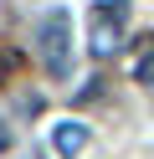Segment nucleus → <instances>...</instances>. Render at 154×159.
<instances>
[{
  "label": "nucleus",
  "mask_w": 154,
  "mask_h": 159,
  "mask_svg": "<svg viewBox=\"0 0 154 159\" xmlns=\"http://www.w3.org/2000/svg\"><path fill=\"white\" fill-rule=\"evenodd\" d=\"M36 57H41L51 82L72 77V16L67 11H46L36 21Z\"/></svg>",
  "instance_id": "nucleus-1"
},
{
  "label": "nucleus",
  "mask_w": 154,
  "mask_h": 159,
  "mask_svg": "<svg viewBox=\"0 0 154 159\" xmlns=\"http://www.w3.org/2000/svg\"><path fill=\"white\" fill-rule=\"evenodd\" d=\"M128 0H98L92 5V16H87V26H92V52L98 57H113L118 52V41H123V26H128Z\"/></svg>",
  "instance_id": "nucleus-2"
},
{
  "label": "nucleus",
  "mask_w": 154,
  "mask_h": 159,
  "mask_svg": "<svg viewBox=\"0 0 154 159\" xmlns=\"http://www.w3.org/2000/svg\"><path fill=\"white\" fill-rule=\"evenodd\" d=\"M51 144H57V154H62V159H77L82 149H87V128H82V123H57Z\"/></svg>",
  "instance_id": "nucleus-3"
},
{
  "label": "nucleus",
  "mask_w": 154,
  "mask_h": 159,
  "mask_svg": "<svg viewBox=\"0 0 154 159\" xmlns=\"http://www.w3.org/2000/svg\"><path fill=\"white\" fill-rule=\"evenodd\" d=\"M149 41H154V36H149ZM133 77H139V82H154V46L139 57V62H133Z\"/></svg>",
  "instance_id": "nucleus-4"
},
{
  "label": "nucleus",
  "mask_w": 154,
  "mask_h": 159,
  "mask_svg": "<svg viewBox=\"0 0 154 159\" xmlns=\"http://www.w3.org/2000/svg\"><path fill=\"white\" fill-rule=\"evenodd\" d=\"M10 144H16V134H10V128L0 123V154H10Z\"/></svg>",
  "instance_id": "nucleus-5"
},
{
  "label": "nucleus",
  "mask_w": 154,
  "mask_h": 159,
  "mask_svg": "<svg viewBox=\"0 0 154 159\" xmlns=\"http://www.w3.org/2000/svg\"><path fill=\"white\" fill-rule=\"evenodd\" d=\"M5 72H16V57H10V52L0 57V77H5Z\"/></svg>",
  "instance_id": "nucleus-6"
}]
</instances>
